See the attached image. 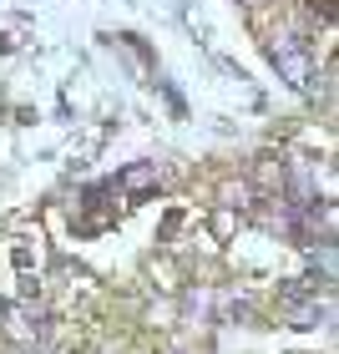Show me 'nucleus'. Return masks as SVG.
<instances>
[{
    "label": "nucleus",
    "mask_w": 339,
    "mask_h": 354,
    "mask_svg": "<svg viewBox=\"0 0 339 354\" xmlns=\"http://www.w3.org/2000/svg\"><path fill=\"white\" fill-rule=\"evenodd\" d=\"M268 61L279 66V76H284V86H309V71H314V56H309V46H304L299 36H273V46H268Z\"/></svg>",
    "instance_id": "f257e3e1"
},
{
    "label": "nucleus",
    "mask_w": 339,
    "mask_h": 354,
    "mask_svg": "<svg viewBox=\"0 0 339 354\" xmlns=\"http://www.w3.org/2000/svg\"><path fill=\"white\" fill-rule=\"evenodd\" d=\"M117 187L127 192V198H142V192H152V187H157V167H152V162H137V167H127V172L117 177Z\"/></svg>",
    "instance_id": "f03ea898"
},
{
    "label": "nucleus",
    "mask_w": 339,
    "mask_h": 354,
    "mask_svg": "<svg viewBox=\"0 0 339 354\" xmlns=\"http://www.w3.org/2000/svg\"><path fill=\"white\" fill-rule=\"evenodd\" d=\"M10 259H15V268H21V273H36V268L46 263L41 238H15V243H10Z\"/></svg>",
    "instance_id": "7ed1b4c3"
},
{
    "label": "nucleus",
    "mask_w": 339,
    "mask_h": 354,
    "mask_svg": "<svg viewBox=\"0 0 339 354\" xmlns=\"http://www.w3.org/2000/svg\"><path fill=\"white\" fill-rule=\"evenodd\" d=\"M10 329L21 334V339H41V314L30 309V304H15L10 309Z\"/></svg>",
    "instance_id": "20e7f679"
}]
</instances>
